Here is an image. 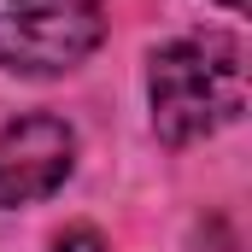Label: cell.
<instances>
[{"label":"cell","mask_w":252,"mask_h":252,"mask_svg":"<svg viewBox=\"0 0 252 252\" xmlns=\"http://www.w3.org/2000/svg\"><path fill=\"white\" fill-rule=\"evenodd\" d=\"M153 129L170 147L217 135L247 112V47L241 35H182L153 53L147 70Z\"/></svg>","instance_id":"6da1fadb"},{"label":"cell","mask_w":252,"mask_h":252,"mask_svg":"<svg viewBox=\"0 0 252 252\" xmlns=\"http://www.w3.org/2000/svg\"><path fill=\"white\" fill-rule=\"evenodd\" d=\"M100 0H0V70L59 76L100 47Z\"/></svg>","instance_id":"7a4b0ae2"},{"label":"cell","mask_w":252,"mask_h":252,"mask_svg":"<svg viewBox=\"0 0 252 252\" xmlns=\"http://www.w3.org/2000/svg\"><path fill=\"white\" fill-rule=\"evenodd\" d=\"M76 164V135L64 118H18V124L0 129V211L12 205H30V199H47L70 176Z\"/></svg>","instance_id":"3957f363"},{"label":"cell","mask_w":252,"mask_h":252,"mask_svg":"<svg viewBox=\"0 0 252 252\" xmlns=\"http://www.w3.org/2000/svg\"><path fill=\"white\" fill-rule=\"evenodd\" d=\"M53 252H106V247H100V235H94V229H76V235H64Z\"/></svg>","instance_id":"277c9868"},{"label":"cell","mask_w":252,"mask_h":252,"mask_svg":"<svg viewBox=\"0 0 252 252\" xmlns=\"http://www.w3.org/2000/svg\"><path fill=\"white\" fill-rule=\"evenodd\" d=\"M223 6H229V12H247V0H223Z\"/></svg>","instance_id":"5b68a950"}]
</instances>
